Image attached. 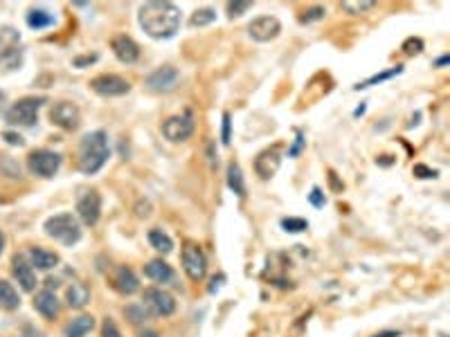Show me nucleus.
I'll use <instances>...</instances> for the list:
<instances>
[{"label": "nucleus", "mask_w": 450, "mask_h": 337, "mask_svg": "<svg viewBox=\"0 0 450 337\" xmlns=\"http://www.w3.org/2000/svg\"><path fill=\"white\" fill-rule=\"evenodd\" d=\"M421 50H424V41H421V38H407L405 41V43H403V52L405 54H419Z\"/></svg>", "instance_id": "72a5a7b5"}, {"label": "nucleus", "mask_w": 450, "mask_h": 337, "mask_svg": "<svg viewBox=\"0 0 450 337\" xmlns=\"http://www.w3.org/2000/svg\"><path fill=\"white\" fill-rule=\"evenodd\" d=\"M281 32V23L275 16H259L248 25V34L257 43H268V41L277 38Z\"/></svg>", "instance_id": "4468645a"}, {"label": "nucleus", "mask_w": 450, "mask_h": 337, "mask_svg": "<svg viewBox=\"0 0 450 337\" xmlns=\"http://www.w3.org/2000/svg\"><path fill=\"white\" fill-rule=\"evenodd\" d=\"M302 146H304V135L298 133V137H295V144L288 149V156H291V158H298V156H300V151H302Z\"/></svg>", "instance_id": "4c0bfd02"}, {"label": "nucleus", "mask_w": 450, "mask_h": 337, "mask_svg": "<svg viewBox=\"0 0 450 337\" xmlns=\"http://www.w3.org/2000/svg\"><path fill=\"white\" fill-rule=\"evenodd\" d=\"M325 7H313V9H308V11H304V16H300V21L302 23H311V21H320L322 16H325Z\"/></svg>", "instance_id": "c9c22d12"}, {"label": "nucleus", "mask_w": 450, "mask_h": 337, "mask_svg": "<svg viewBox=\"0 0 450 337\" xmlns=\"http://www.w3.org/2000/svg\"><path fill=\"white\" fill-rule=\"evenodd\" d=\"M110 284L120 294H133V292L140 290V281H137L135 272L131 268H126V265H120V268L115 270V274H112V279H110Z\"/></svg>", "instance_id": "a211bd4d"}, {"label": "nucleus", "mask_w": 450, "mask_h": 337, "mask_svg": "<svg viewBox=\"0 0 450 337\" xmlns=\"http://www.w3.org/2000/svg\"><path fill=\"white\" fill-rule=\"evenodd\" d=\"M66 299L70 308H83L90 301V290L86 284H81V281H75L73 286L66 290Z\"/></svg>", "instance_id": "4be33fe9"}, {"label": "nucleus", "mask_w": 450, "mask_h": 337, "mask_svg": "<svg viewBox=\"0 0 450 337\" xmlns=\"http://www.w3.org/2000/svg\"><path fill=\"white\" fill-rule=\"evenodd\" d=\"M21 65V34L14 27H0V68L14 70Z\"/></svg>", "instance_id": "39448f33"}, {"label": "nucleus", "mask_w": 450, "mask_h": 337, "mask_svg": "<svg viewBox=\"0 0 450 337\" xmlns=\"http://www.w3.org/2000/svg\"><path fill=\"white\" fill-rule=\"evenodd\" d=\"M5 139H7L11 146H21L23 144V137L16 135V133H5Z\"/></svg>", "instance_id": "a19ab883"}, {"label": "nucleus", "mask_w": 450, "mask_h": 337, "mask_svg": "<svg viewBox=\"0 0 450 337\" xmlns=\"http://www.w3.org/2000/svg\"><path fill=\"white\" fill-rule=\"evenodd\" d=\"M95 61H97V54H93V56H81V59H75V65L77 68H83V65L95 63Z\"/></svg>", "instance_id": "79ce46f5"}, {"label": "nucleus", "mask_w": 450, "mask_h": 337, "mask_svg": "<svg viewBox=\"0 0 450 337\" xmlns=\"http://www.w3.org/2000/svg\"><path fill=\"white\" fill-rule=\"evenodd\" d=\"M27 25L32 30H46V27L54 25V16L46 9H30L27 11Z\"/></svg>", "instance_id": "bb28decb"}, {"label": "nucleus", "mask_w": 450, "mask_h": 337, "mask_svg": "<svg viewBox=\"0 0 450 337\" xmlns=\"http://www.w3.org/2000/svg\"><path fill=\"white\" fill-rule=\"evenodd\" d=\"M308 200H311L313 207H325V203H327L325 193H322V189H318V187L311 189V193H308Z\"/></svg>", "instance_id": "e433bc0d"}, {"label": "nucleus", "mask_w": 450, "mask_h": 337, "mask_svg": "<svg viewBox=\"0 0 450 337\" xmlns=\"http://www.w3.org/2000/svg\"><path fill=\"white\" fill-rule=\"evenodd\" d=\"M140 27L151 38H172L180 27V9L174 3H145L137 11Z\"/></svg>", "instance_id": "f257e3e1"}, {"label": "nucleus", "mask_w": 450, "mask_h": 337, "mask_svg": "<svg viewBox=\"0 0 450 337\" xmlns=\"http://www.w3.org/2000/svg\"><path fill=\"white\" fill-rule=\"evenodd\" d=\"M46 104L43 97H25L19 100L9 110H7V122L11 126H34L38 122V110Z\"/></svg>", "instance_id": "20e7f679"}, {"label": "nucleus", "mask_w": 450, "mask_h": 337, "mask_svg": "<svg viewBox=\"0 0 450 337\" xmlns=\"http://www.w3.org/2000/svg\"><path fill=\"white\" fill-rule=\"evenodd\" d=\"M414 176H419V178H434V176H437V171H434V168L424 166V164H417L414 166Z\"/></svg>", "instance_id": "58836bf2"}, {"label": "nucleus", "mask_w": 450, "mask_h": 337, "mask_svg": "<svg viewBox=\"0 0 450 337\" xmlns=\"http://www.w3.org/2000/svg\"><path fill=\"white\" fill-rule=\"evenodd\" d=\"M90 88L102 97H122L131 92V83L117 75H100L90 81Z\"/></svg>", "instance_id": "ddd939ff"}, {"label": "nucleus", "mask_w": 450, "mask_h": 337, "mask_svg": "<svg viewBox=\"0 0 450 337\" xmlns=\"http://www.w3.org/2000/svg\"><path fill=\"white\" fill-rule=\"evenodd\" d=\"M250 9H252V3H228V16L230 18L244 16V14Z\"/></svg>", "instance_id": "473e14b6"}, {"label": "nucleus", "mask_w": 450, "mask_h": 337, "mask_svg": "<svg viewBox=\"0 0 450 337\" xmlns=\"http://www.w3.org/2000/svg\"><path fill=\"white\" fill-rule=\"evenodd\" d=\"M102 337H122L117 324L112 319H108V317L104 319V324H102Z\"/></svg>", "instance_id": "f704fd0d"}, {"label": "nucleus", "mask_w": 450, "mask_h": 337, "mask_svg": "<svg viewBox=\"0 0 450 337\" xmlns=\"http://www.w3.org/2000/svg\"><path fill=\"white\" fill-rule=\"evenodd\" d=\"M59 166H61V156L48 149L32 151L30 158H27V168L38 178H52L59 171Z\"/></svg>", "instance_id": "423d86ee"}, {"label": "nucleus", "mask_w": 450, "mask_h": 337, "mask_svg": "<svg viewBox=\"0 0 450 337\" xmlns=\"http://www.w3.org/2000/svg\"><path fill=\"white\" fill-rule=\"evenodd\" d=\"M3 247H5V234L0 232V255H3Z\"/></svg>", "instance_id": "49530a36"}, {"label": "nucleus", "mask_w": 450, "mask_h": 337, "mask_svg": "<svg viewBox=\"0 0 450 337\" xmlns=\"http://www.w3.org/2000/svg\"><path fill=\"white\" fill-rule=\"evenodd\" d=\"M178 81H180L178 70L172 68V65H162L158 70H153L145 83L151 92H172V90H176Z\"/></svg>", "instance_id": "9b49d317"}, {"label": "nucleus", "mask_w": 450, "mask_h": 337, "mask_svg": "<svg viewBox=\"0 0 450 337\" xmlns=\"http://www.w3.org/2000/svg\"><path fill=\"white\" fill-rule=\"evenodd\" d=\"M110 50H112V54L117 56V61H122V63H135L140 59L137 43L131 36H126V34H120V36L112 38Z\"/></svg>", "instance_id": "f3484780"}, {"label": "nucleus", "mask_w": 450, "mask_h": 337, "mask_svg": "<svg viewBox=\"0 0 450 337\" xmlns=\"http://www.w3.org/2000/svg\"><path fill=\"white\" fill-rule=\"evenodd\" d=\"M403 73V65H397V68H389L387 73H381V75H374V77H370L367 81H362V83H358L356 86V90H365V88H372V86H376V83H383V81H387V79H392V77H397V75H401Z\"/></svg>", "instance_id": "cd10ccee"}, {"label": "nucleus", "mask_w": 450, "mask_h": 337, "mask_svg": "<svg viewBox=\"0 0 450 337\" xmlns=\"http://www.w3.org/2000/svg\"><path fill=\"white\" fill-rule=\"evenodd\" d=\"M30 263H32V268L36 265V270H52L59 265V255H54V252L43 250V247H32L30 250Z\"/></svg>", "instance_id": "412c9836"}, {"label": "nucleus", "mask_w": 450, "mask_h": 337, "mask_svg": "<svg viewBox=\"0 0 450 337\" xmlns=\"http://www.w3.org/2000/svg\"><path fill=\"white\" fill-rule=\"evenodd\" d=\"M137 337H158V333H156V331H151V328H145V331H140V333H137Z\"/></svg>", "instance_id": "37998d69"}, {"label": "nucleus", "mask_w": 450, "mask_h": 337, "mask_svg": "<svg viewBox=\"0 0 450 337\" xmlns=\"http://www.w3.org/2000/svg\"><path fill=\"white\" fill-rule=\"evenodd\" d=\"M228 187L239 196V198H246V180H244V171L236 162H230L228 166Z\"/></svg>", "instance_id": "b1692460"}, {"label": "nucleus", "mask_w": 450, "mask_h": 337, "mask_svg": "<svg viewBox=\"0 0 450 337\" xmlns=\"http://www.w3.org/2000/svg\"><path fill=\"white\" fill-rule=\"evenodd\" d=\"M281 164V153H279V146H273V149H266L263 153H259L257 160H255V168L261 180H271L277 168Z\"/></svg>", "instance_id": "dca6fc26"}, {"label": "nucleus", "mask_w": 450, "mask_h": 337, "mask_svg": "<svg viewBox=\"0 0 450 337\" xmlns=\"http://www.w3.org/2000/svg\"><path fill=\"white\" fill-rule=\"evenodd\" d=\"M223 144L225 146L230 144V115H228V112L223 115Z\"/></svg>", "instance_id": "ea45409f"}, {"label": "nucleus", "mask_w": 450, "mask_h": 337, "mask_svg": "<svg viewBox=\"0 0 450 337\" xmlns=\"http://www.w3.org/2000/svg\"><path fill=\"white\" fill-rule=\"evenodd\" d=\"M216 21V11L214 9H199L192 16V21H189V25L192 27H205V25H209V23H214Z\"/></svg>", "instance_id": "c756f323"}, {"label": "nucleus", "mask_w": 450, "mask_h": 337, "mask_svg": "<svg viewBox=\"0 0 450 337\" xmlns=\"http://www.w3.org/2000/svg\"><path fill=\"white\" fill-rule=\"evenodd\" d=\"M95 328V317L93 315H79L66 326L63 335L66 337H86Z\"/></svg>", "instance_id": "5701e85b"}, {"label": "nucleus", "mask_w": 450, "mask_h": 337, "mask_svg": "<svg viewBox=\"0 0 450 337\" xmlns=\"http://www.w3.org/2000/svg\"><path fill=\"white\" fill-rule=\"evenodd\" d=\"M11 274L14 279L19 281V286L25 290V292H32L36 288V272L32 268V263L27 261L25 257H14L11 261Z\"/></svg>", "instance_id": "2eb2a0df"}, {"label": "nucleus", "mask_w": 450, "mask_h": 337, "mask_svg": "<svg viewBox=\"0 0 450 337\" xmlns=\"http://www.w3.org/2000/svg\"><path fill=\"white\" fill-rule=\"evenodd\" d=\"M182 268H185V272L192 281H201L205 277L207 259H205V252L201 250V245L187 243L182 247Z\"/></svg>", "instance_id": "1a4fd4ad"}, {"label": "nucleus", "mask_w": 450, "mask_h": 337, "mask_svg": "<svg viewBox=\"0 0 450 337\" xmlns=\"http://www.w3.org/2000/svg\"><path fill=\"white\" fill-rule=\"evenodd\" d=\"M194 133V115L192 110H185L182 115H174L169 117L162 124V135L169 139V142H185Z\"/></svg>", "instance_id": "6e6552de"}, {"label": "nucleus", "mask_w": 450, "mask_h": 337, "mask_svg": "<svg viewBox=\"0 0 450 337\" xmlns=\"http://www.w3.org/2000/svg\"><path fill=\"white\" fill-rule=\"evenodd\" d=\"M145 274L156 284H169L174 279V268L162 259H153L145 265Z\"/></svg>", "instance_id": "aec40b11"}, {"label": "nucleus", "mask_w": 450, "mask_h": 337, "mask_svg": "<svg viewBox=\"0 0 450 337\" xmlns=\"http://www.w3.org/2000/svg\"><path fill=\"white\" fill-rule=\"evenodd\" d=\"M448 56H441V59H437V61H434V65H437V68H444V65H448Z\"/></svg>", "instance_id": "a18cd8bd"}, {"label": "nucleus", "mask_w": 450, "mask_h": 337, "mask_svg": "<svg viewBox=\"0 0 450 337\" xmlns=\"http://www.w3.org/2000/svg\"><path fill=\"white\" fill-rule=\"evenodd\" d=\"M374 337H399V333L397 331H383V333H378Z\"/></svg>", "instance_id": "c03bdc74"}, {"label": "nucleus", "mask_w": 450, "mask_h": 337, "mask_svg": "<svg viewBox=\"0 0 450 337\" xmlns=\"http://www.w3.org/2000/svg\"><path fill=\"white\" fill-rule=\"evenodd\" d=\"M376 3H374V0H345V3L340 5L347 14H354V16H356V14H362V11H367V9H372Z\"/></svg>", "instance_id": "c85d7f7f"}, {"label": "nucleus", "mask_w": 450, "mask_h": 337, "mask_svg": "<svg viewBox=\"0 0 450 337\" xmlns=\"http://www.w3.org/2000/svg\"><path fill=\"white\" fill-rule=\"evenodd\" d=\"M124 315H126V319L131 321V324H142V321H147V317H149V311L145 306H129V308H124Z\"/></svg>", "instance_id": "7c9ffc66"}, {"label": "nucleus", "mask_w": 450, "mask_h": 337, "mask_svg": "<svg viewBox=\"0 0 450 337\" xmlns=\"http://www.w3.org/2000/svg\"><path fill=\"white\" fill-rule=\"evenodd\" d=\"M34 308L36 311L48 317V319H54L56 315H59L61 311V306H59V299H56V294L52 290H43V292H38L36 294V299H34Z\"/></svg>", "instance_id": "6ab92c4d"}, {"label": "nucleus", "mask_w": 450, "mask_h": 337, "mask_svg": "<svg viewBox=\"0 0 450 337\" xmlns=\"http://www.w3.org/2000/svg\"><path fill=\"white\" fill-rule=\"evenodd\" d=\"M50 119L63 131H77L81 124V112L70 102H56L50 110Z\"/></svg>", "instance_id": "9d476101"}, {"label": "nucleus", "mask_w": 450, "mask_h": 337, "mask_svg": "<svg viewBox=\"0 0 450 337\" xmlns=\"http://www.w3.org/2000/svg\"><path fill=\"white\" fill-rule=\"evenodd\" d=\"M108 135L106 131H93L81 139L79 144V168L86 176H95L108 162Z\"/></svg>", "instance_id": "f03ea898"}, {"label": "nucleus", "mask_w": 450, "mask_h": 337, "mask_svg": "<svg viewBox=\"0 0 450 337\" xmlns=\"http://www.w3.org/2000/svg\"><path fill=\"white\" fill-rule=\"evenodd\" d=\"M142 301H145L142 306L147 311L156 317H169L176 311V299L162 288H147L142 294Z\"/></svg>", "instance_id": "0eeeda50"}, {"label": "nucleus", "mask_w": 450, "mask_h": 337, "mask_svg": "<svg viewBox=\"0 0 450 337\" xmlns=\"http://www.w3.org/2000/svg\"><path fill=\"white\" fill-rule=\"evenodd\" d=\"M43 230L50 238L59 241L68 247H73L75 243H79L81 238V225L73 214H56L50 216L43 225Z\"/></svg>", "instance_id": "7ed1b4c3"}, {"label": "nucleus", "mask_w": 450, "mask_h": 337, "mask_svg": "<svg viewBox=\"0 0 450 337\" xmlns=\"http://www.w3.org/2000/svg\"><path fill=\"white\" fill-rule=\"evenodd\" d=\"M19 306H21L19 292L14 290L9 281H0V308H5V311H16Z\"/></svg>", "instance_id": "393cba45"}, {"label": "nucleus", "mask_w": 450, "mask_h": 337, "mask_svg": "<svg viewBox=\"0 0 450 337\" xmlns=\"http://www.w3.org/2000/svg\"><path fill=\"white\" fill-rule=\"evenodd\" d=\"M281 228L291 234H298V232H304L308 228V223L304 218H284L281 220Z\"/></svg>", "instance_id": "2f4dec72"}, {"label": "nucleus", "mask_w": 450, "mask_h": 337, "mask_svg": "<svg viewBox=\"0 0 450 337\" xmlns=\"http://www.w3.org/2000/svg\"><path fill=\"white\" fill-rule=\"evenodd\" d=\"M77 214L81 218L83 225H97L102 216V196L97 193L95 189L83 191V196L77 200Z\"/></svg>", "instance_id": "f8f14e48"}, {"label": "nucleus", "mask_w": 450, "mask_h": 337, "mask_svg": "<svg viewBox=\"0 0 450 337\" xmlns=\"http://www.w3.org/2000/svg\"><path fill=\"white\" fill-rule=\"evenodd\" d=\"M149 243H151L153 250L160 252V255H169V252H174L172 236H169L167 232H162V230H151L149 232Z\"/></svg>", "instance_id": "a878e982"}]
</instances>
